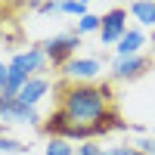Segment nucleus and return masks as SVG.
<instances>
[{
  "mask_svg": "<svg viewBox=\"0 0 155 155\" xmlns=\"http://www.w3.org/2000/svg\"><path fill=\"white\" fill-rule=\"evenodd\" d=\"M56 106L81 127H96L99 118L115 106V87L112 81H96V84H68L56 81Z\"/></svg>",
  "mask_w": 155,
  "mask_h": 155,
  "instance_id": "f257e3e1",
  "label": "nucleus"
},
{
  "mask_svg": "<svg viewBox=\"0 0 155 155\" xmlns=\"http://www.w3.org/2000/svg\"><path fill=\"white\" fill-rule=\"evenodd\" d=\"M78 47H81V37L71 34V31H65V34H53V37H47V41L41 44L47 62H50L56 71H62V68H65L68 62L78 56Z\"/></svg>",
  "mask_w": 155,
  "mask_h": 155,
  "instance_id": "f03ea898",
  "label": "nucleus"
},
{
  "mask_svg": "<svg viewBox=\"0 0 155 155\" xmlns=\"http://www.w3.org/2000/svg\"><path fill=\"white\" fill-rule=\"evenodd\" d=\"M152 68V56L140 53V56H115L109 65V78L115 84H127V81H140L146 71Z\"/></svg>",
  "mask_w": 155,
  "mask_h": 155,
  "instance_id": "7ed1b4c3",
  "label": "nucleus"
},
{
  "mask_svg": "<svg viewBox=\"0 0 155 155\" xmlns=\"http://www.w3.org/2000/svg\"><path fill=\"white\" fill-rule=\"evenodd\" d=\"M62 81H68V84H96V81H102V62L96 56H74L62 68Z\"/></svg>",
  "mask_w": 155,
  "mask_h": 155,
  "instance_id": "20e7f679",
  "label": "nucleus"
},
{
  "mask_svg": "<svg viewBox=\"0 0 155 155\" xmlns=\"http://www.w3.org/2000/svg\"><path fill=\"white\" fill-rule=\"evenodd\" d=\"M0 118H3V124H28V127H41L44 124L41 112L22 106L16 96H0Z\"/></svg>",
  "mask_w": 155,
  "mask_h": 155,
  "instance_id": "39448f33",
  "label": "nucleus"
},
{
  "mask_svg": "<svg viewBox=\"0 0 155 155\" xmlns=\"http://www.w3.org/2000/svg\"><path fill=\"white\" fill-rule=\"evenodd\" d=\"M9 65H12V68H19L22 74H28V78H41V74L50 71V62H47V56H44L41 44L25 47V50H19V53H12Z\"/></svg>",
  "mask_w": 155,
  "mask_h": 155,
  "instance_id": "423d86ee",
  "label": "nucleus"
},
{
  "mask_svg": "<svg viewBox=\"0 0 155 155\" xmlns=\"http://www.w3.org/2000/svg\"><path fill=\"white\" fill-rule=\"evenodd\" d=\"M127 31V9L124 6H112L109 12H102V25H99V41L102 47H115Z\"/></svg>",
  "mask_w": 155,
  "mask_h": 155,
  "instance_id": "0eeeda50",
  "label": "nucleus"
},
{
  "mask_svg": "<svg viewBox=\"0 0 155 155\" xmlns=\"http://www.w3.org/2000/svg\"><path fill=\"white\" fill-rule=\"evenodd\" d=\"M47 93H50V78L41 74V78H28V84L19 90L16 99L22 102V106H28V109H37V102H41Z\"/></svg>",
  "mask_w": 155,
  "mask_h": 155,
  "instance_id": "6e6552de",
  "label": "nucleus"
},
{
  "mask_svg": "<svg viewBox=\"0 0 155 155\" xmlns=\"http://www.w3.org/2000/svg\"><path fill=\"white\" fill-rule=\"evenodd\" d=\"M146 44L149 41H146V31L143 28H127L124 37L115 44V56H140Z\"/></svg>",
  "mask_w": 155,
  "mask_h": 155,
  "instance_id": "1a4fd4ad",
  "label": "nucleus"
},
{
  "mask_svg": "<svg viewBox=\"0 0 155 155\" xmlns=\"http://www.w3.org/2000/svg\"><path fill=\"white\" fill-rule=\"evenodd\" d=\"M130 16L140 22V28L155 31V0H137V3H130Z\"/></svg>",
  "mask_w": 155,
  "mask_h": 155,
  "instance_id": "9d476101",
  "label": "nucleus"
},
{
  "mask_svg": "<svg viewBox=\"0 0 155 155\" xmlns=\"http://www.w3.org/2000/svg\"><path fill=\"white\" fill-rule=\"evenodd\" d=\"M28 84V74H22L19 68L9 65V74H6V84L0 87V96H19V90Z\"/></svg>",
  "mask_w": 155,
  "mask_h": 155,
  "instance_id": "9b49d317",
  "label": "nucleus"
},
{
  "mask_svg": "<svg viewBox=\"0 0 155 155\" xmlns=\"http://www.w3.org/2000/svg\"><path fill=\"white\" fill-rule=\"evenodd\" d=\"M99 25H102V16H96V12H87V16H81V19L74 22L71 34H78V37H84V34H99Z\"/></svg>",
  "mask_w": 155,
  "mask_h": 155,
  "instance_id": "f8f14e48",
  "label": "nucleus"
},
{
  "mask_svg": "<svg viewBox=\"0 0 155 155\" xmlns=\"http://www.w3.org/2000/svg\"><path fill=\"white\" fill-rule=\"evenodd\" d=\"M31 146H25L22 140L16 137H6V134H0V155H25Z\"/></svg>",
  "mask_w": 155,
  "mask_h": 155,
  "instance_id": "ddd939ff",
  "label": "nucleus"
},
{
  "mask_svg": "<svg viewBox=\"0 0 155 155\" xmlns=\"http://www.w3.org/2000/svg\"><path fill=\"white\" fill-rule=\"evenodd\" d=\"M44 155H74V143L59 140V137H50L47 146H44Z\"/></svg>",
  "mask_w": 155,
  "mask_h": 155,
  "instance_id": "4468645a",
  "label": "nucleus"
},
{
  "mask_svg": "<svg viewBox=\"0 0 155 155\" xmlns=\"http://www.w3.org/2000/svg\"><path fill=\"white\" fill-rule=\"evenodd\" d=\"M59 12L81 19V16H87V12H90V3H87V0H65V3H59Z\"/></svg>",
  "mask_w": 155,
  "mask_h": 155,
  "instance_id": "2eb2a0df",
  "label": "nucleus"
},
{
  "mask_svg": "<svg viewBox=\"0 0 155 155\" xmlns=\"http://www.w3.org/2000/svg\"><path fill=\"white\" fill-rule=\"evenodd\" d=\"M74 155H109V149H102L96 140H87V143H78Z\"/></svg>",
  "mask_w": 155,
  "mask_h": 155,
  "instance_id": "dca6fc26",
  "label": "nucleus"
},
{
  "mask_svg": "<svg viewBox=\"0 0 155 155\" xmlns=\"http://www.w3.org/2000/svg\"><path fill=\"white\" fill-rule=\"evenodd\" d=\"M143 155H155V134H146V137H137V143H134Z\"/></svg>",
  "mask_w": 155,
  "mask_h": 155,
  "instance_id": "f3484780",
  "label": "nucleus"
},
{
  "mask_svg": "<svg viewBox=\"0 0 155 155\" xmlns=\"http://www.w3.org/2000/svg\"><path fill=\"white\" fill-rule=\"evenodd\" d=\"M31 12H59V3L56 0H47V3H28Z\"/></svg>",
  "mask_w": 155,
  "mask_h": 155,
  "instance_id": "a211bd4d",
  "label": "nucleus"
},
{
  "mask_svg": "<svg viewBox=\"0 0 155 155\" xmlns=\"http://www.w3.org/2000/svg\"><path fill=\"white\" fill-rule=\"evenodd\" d=\"M109 155H143V152H140L137 146H112Z\"/></svg>",
  "mask_w": 155,
  "mask_h": 155,
  "instance_id": "6ab92c4d",
  "label": "nucleus"
},
{
  "mask_svg": "<svg viewBox=\"0 0 155 155\" xmlns=\"http://www.w3.org/2000/svg\"><path fill=\"white\" fill-rule=\"evenodd\" d=\"M6 74H9V62H3V59H0V87L6 84Z\"/></svg>",
  "mask_w": 155,
  "mask_h": 155,
  "instance_id": "aec40b11",
  "label": "nucleus"
},
{
  "mask_svg": "<svg viewBox=\"0 0 155 155\" xmlns=\"http://www.w3.org/2000/svg\"><path fill=\"white\" fill-rule=\"evenodd\" d=\"M152 56H155V31H152Z\"/></svg>",
  "mask_w": 155,
  "mask_h": 155,
  "instance_id": "412c9836",
  "label": "nucleus"
},
{
  "mask_svg": "<svg viewBox=\"0 0 155 155\" xmlns=\"http://www.w3.org/2000/svg\"><path fill=\"white\" fill-rule=\"evenodd\" d=\"M152 134H155V130H152Z\"/></svg>",
  "mask_w": 155,
  "mask_h": 155,
  "instance_id": "4be33fe9",
  "label": "nucleus"
}]
</instances>
